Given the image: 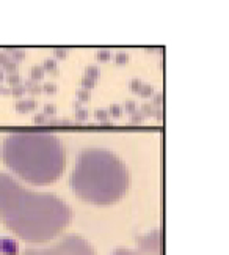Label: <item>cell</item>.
I'll return each mask as SVG.
<instances>
[{
    "instance_id": "obj_1",
    "label": "cell",
    "mask_w": 229,
    "mask_h": 255,
    "mask_svg": "<svg viewBox=\"0 0 229 255\" xmlns=\"http://www.w3.org/2000/svg\"><path fill=\"white\" fill-rule=\"evenodd\" d=\"M0 219L19 238L47 243L73 219V210L51 192L25 189L11 175L0 172Z\"/></svg>"
},
{
    "instance_id": "obj_2",
    "label": "cell",
    "mask_w": 229,
    "mask_h": 255,
    "mask_svg": "<svg viewBox=\"0 0 229 255\" xmlns=\"http://www.w3.org/2000/svg\"><path fill=\"white\" fill-rule=\"evenodd\" d=\"M2 161L32 184L57 181L66 167V150L52 132L21 131L9 134L0 148Z\"/></svg>"
},
{
    "instance_id": "obj_3",
    "label": "cell",
    "mask_w": 229,
    "mask_h": 255,
    "mask_svg": "<svg viewBox=\"0 0 229 255\" xmlns=\"http://www.w3.org/2000/svg\"><path fill=\"white\" fill-rule=\"evenodd\" d=\"M71 184L83 202L112 205L121 200L129 188V170L115 153L86 148L77 156Z\"/></svg>"
},
{
    "instance_id": "obj_4",
    "label": "cell",
    "mask_w": 229,
    "mask_h": 255,
    "mask_svg": "<svg viewBox=\"0 0 229 255\" xmlns=\"http://www.w3.org/2000/svg\"><path fill=\"white\" fill-rule=\"evenodd\" d=\"M22 255H96V251L85 238L77 233L63 235L51 246L32 248L28 246Z\"/></svg>"
},
{
    "instance_id": "obj_5",
    "label": "cell",
    "mask_w": 229,
    "mask_h": 255,
    "mask_svg": "<svg viewBox=\"0 0 229 255\" xmlns=\"http://www.w3.org/2000/svg\"><path fill=\"white\" fill-rule=\"evenodd\" d=\"M138 246L135 251L127 248H116L112 255H163V232L153 230L138 237Z\"/></svg>"
},
{
    "instance_id": "obj_6",
    "label": "cell",
    "mask_w": 229,
    "mask_h": 255,
    "mask_svg": "<svg viewBox=\"0 0 229 255\" xmlns=\"http://www.w3.org/2000/svg\"><path fill=\"white\" fill-rule=\"evenodd\" d=\"M0 254L16 255L17 254V243L11 238H0Z\"/></svg>"
},
{
    "instance_id": "obj_7",
    "label": "cell",
    "mask_w": 229,
    "mask_h": 255,
    "mask_svg": "<svg viewBox=\"0 0 229 255\" xmlns=\"http://www.w3.org/2000/svg\"><path fill=\"white\" fill-rule=\"evenodd\" d=\"M35 107H36V101H33V100H25V101H19L16 104V111L19 114H27L30 111H33Z\"/></svg>"
},
{
    "instance_id": "obj_8",
    "label": "cell",
    "mask_w": 229,
    "mask_h": 255,
    "mask_svg": "<svg viewBox=\"0 0 229 255\" xmlns=\"http://www.w3.org/2000/svg\"><path fill=\"white\" fill-rule=\"evenodd\" d=\"M6 54L11 55L9 58H11L14 63L22 62L24 58H25V51H24V49H6Z\"/></svg>"
},
{
    "instance_id": "obj_9",
    "label": "cell",
    "mask_w": 229,
    "mask_h": 255,
    "mask_svg": "<svg viewBox=\"0 0 229 255\" xmlns=\"http://www.w3.org/2000/svg\"><path fill=\"white\" fill-rule=\"evenodd\" d=\"M44 73L46 71L43 66H33L32 70H30V81H33V82L41 81L44 77Z\"/></svg>"
},
{
    "instance_id": "obj_10",
    "label": "cell",
    "mask_w": 229,
    "mask_h": 255,
    "mask_svg": "<svg viewBox=\"0 0 229 255\" xmlns=\"http://www.w3.org/2000/svg\"><path fill=\"white\" fill-rule=\"evenodd\" d=\"M43 68H44V71H49L51 74L52 73H58V66H57V60H55V58H46Z\"/></svg>"
},
{
    "instance_id": "obj_11",
    "label": "cell",
    "mask_w": 229,
    "mask_h": 255,
    "mask_svg": "<svg viewBox=\"0 0 229 255\" xmlns=\"http://www.w3.org/2000/svg\"><path fill=\"white\" fill-rule=\"evenodd\" d=\"M24 87H25V90H28L32 95H39L43 92V87L36 82H33V81H27Z\"/></svg>"
},
{
    "instance_id": "obj_12",
    "label": "cell",
    "mask_w": 229,
    "mask_h": 255,
    "mask_svg": "<svg viewBox=\"0 0 229 255\" xmlns=\"http://www.w3.org/2000/svg\"><path fill=\"white\" fill-rule=\"evenodd\" d=\"M96 119L97 120H101L102 122V125H112V122H110V119H108V111L107 109H97L96 111Z\"/></svg>"
},
{
    "instance_id": "obj_13",
    "label": "cell",
    "mask_w": 229,
    "mask_h": 255,
    "mask_svg": "<svg viewBox=\"0 0 229 255\" xmlns=\"http://www.w3.org/2000/svg\"><path fill=\"white\" fill-rule=\"evenodd\" d=\"M86 77H89V79H97L99 77V74H101V70H99V66H94V65H89L88 68H86Z\"/></svg>"
},
{
    "instance_id": "obj_14",
    "label": "cell",
    "mask_w": 229,
    "mask_h": 255,
    "mask_svg": "<svg viewBox=\"0 0 229 255\" xmlns=\"http://www.w3.org/2000/svg\"><path fill=\"white\" fill-rule=\"evenodd\" d=\"M6 81L11 84L13 87H16V85H22V77L19 76L17 73H13V74H8L6 76Z\"/></svg>"
},
{
    "instance_id": "obj_15",
    "label": "cell",
    "mask_w": 229,
    "mask_h": 255,
    "mask_svg": "<svg viewBox=\"0 0 229 255\" xmlns=\"http://www.w3.org/2000/svg\"><path fill=\"white\" fill-rule=\"evenodd\" d=\"M123 111L124 109L119 104H112L110 109H108V115H112V117H115V119H118V117L123 115Z\"/></svg>"
},
{
    "instance_id": "obj_16",
    "label": "cell",
    "mask_w": 229,
    "mask_h": 255,
    "mask_svg": "<svg viewBox=\"0 0 229 255\" xmlns=\"http://www.w3.org/2000/svg\"><path fill=\"white\" fill-rule=\"evenodd\" d=\"M112 58V52L107 51V49H101V51H97V60L99 62H108Z\"/></svg>"
},
{
    "instance_id": "obj_17",
    "label": "cell",
    "mask_w": 229,
    "mask_h": 255,
    "mask_svg": "<svg viewBox=\"0 0 229 255\" xmlns=\"http://www.w3.org/2000/svg\"><path fill=\"white\" fill-rule=\"evenodd\" d=\"M138 95H142V96H145V98L151 96V95H153V85H149V84H142L140 90H138Z\"/></svg>"
},
{
    "instance_id": "obj_18",
    "label": "cell",
    "mask_w": 229,
    "mask_h": 255,
    "mask_svg": "<svg viewBox=\"0 0 229 255\" xmlns=\"http://www.w3.org/2000/svg\"><path fill=\"white\" fill-rule=\"evenodd\" d=\"M96 87V81L94 79H89V77H83L82 79V88L83 90H91V88H94Z\"/></svg>"
},
{
    "instance_id": "obj_19",
    "label": "cell",
    "mask_w": 229,
    "mask_h": 255,
    "mask_svg": "<svg viewBox=\"0 0 229 255\" xmlns=\"http://www.w3.org/2000/svg\"><path fill=\"white\" fill-rule=\"evenodd\" d=\"M127 60H129V54H127V52L121 51V52H118V54H116L115 62H116L118 65H126V63H127Z\"/></svg>"
},
{
    "instance_id": "obj_20",
    "label": "cell",
    "mask_w": 229,
    "mask_h": 255,
    "mask_svg": "<svg viewBox=\"0 0 229 255\" xmlns=\"http://www.w3.org/2000/svg\"><path fill=\"white\" fill-rule=\"evenodd\" d=\"M145 120V117L142 115L140 111H135L134 114H131V123L132 125H138V123H142Z\"/></svg>"
},
{
    "instance_id": "obj_21",
    "label": "cell",
    "mask_w": 229,
    "mask_h": 255,
    "mask_svg": "<svg viewBox=\"0 0 229 255\" xmlns=\"http://www.w3.org/2000/svg\"><path fill=\"white\" fill-rule=\"evenodd\" d=\"M153 111H154V106L146 103V104L142 106V111H140V112H142V115L146 119V117H151V115H153Z\"/></svg>"
},
{
    "instance_id": "obj_22",
    "label": "cell",
    "mask_w": 229,
    "mask_h": 255,
    "mask_svg": "<svg viewBox=\"0 0 229 255\" xmlns=\"http://www.w3.org/2000/svg\"><path fill=\"white\" fill-rule=\"evenodd\" d=\"M77 100H78V103H85V101H88L89 100V92L88 90H83V88H82V90H78L77 92Z\"/></svg>"
},
{
    "instance_id": "obj_23",
    "label": "cell",
    "mask_w": 229,
    "mask_h": 255,
    "mask_svg": "<svg viewBox=\"0 0 229 255\" xmlns=\"http://www.w3.org/2000/svg\"><path fill=\"white\" fill-rule=\"evenodd\" d=\"M3 70H5L6 73H9V74H13V73H16V70H17V63H14L13 60H9L6 65H3Z\"/></svg>"
},
{
    "instance_id": "obj_24",
    "label": "cell",
    "mask_w": 229,
    "mask_h": 255,
    "mask_svg": "<svg viewBox=\"0 0 229 255\" xmlns=\"http://www.w3.org/2000/svg\"><path fill=\"white\" fill-rule=\"evenodd\" d=\"M41 87H43V92H46V93H55L58 90V87L55 84H52V82H47V84H44Z\"/></svg>"
},
{
    "instance_id": "obj_25",
    "label": "cell",
    "mask_w": 229,
    "mask_h": 255,
    "mask_svg": "<svg viewBox=\"0 0 229 255\" xmlns=\"http://www.w3.org/2000/svg\"><path fill=\"white\" fill-rule=\"evenodd\" d=\"M142 81H138V79H132L131 82H129V88H131L132 92H137L138 93V90H140V87H142Z\"/></svg>"
},
{
    "instance_id": "obj_26",
    "label": "cell",
    "mask_w": 229,
    "mask_h": 255,
    "mask_svg": "<svg viewBox=\"0 0 229 255\" xmlns=\"http://www.w3.org/2000/svg\"><path fill=\"white\" fill-rule=\"evenodd\" d=\"M76 119L77 120H86L88 119V111L82 109V107H78L77 112H76Z\"/></svg>"
},
{
    "instance_id": "obj_27",
    "label": "cell",
    "mask_w": 229,
    "mask_h": 255,
    "mask_svg": "<svg viewBox=\"0 0 229 255\" xmlns=\"http://www.w3.org/2000/svg\"><path fill=\"white\" fill-rule=\"evenodd\" d=\"M124 109H126V112H129V114H134V112L137 111V104H135L134 101H126Z\"/></svg>"
},
{
    "instance_id": "obj_28",
    "label": "cell",
    "mask_w": 229,
    "mask_h": 255,
    "mask_svg": "<svg viewBox=\"0 0 229 255\" xmlns=\"http://www.w3.org/2000/svg\"><path fill=\"white\" fill-rule=\"evenodd\" d=\"M11 93H13L14 96H22V95L25 93V87H24V85H16V87H13Z\"/></svg>"
},
{
    "instance_id": "obj_29",
    "label": "cell",
    "mask_w": 229,
    "mask_h": 255,
    "mask_svg": "<svg viewBox=\"0 0 229 255\" xmlns=\"http://www.w3.org/2000/svg\"><path fill=\"white\" fill-rule=\"evenodd\" d=\"M55 111H57V107H55V106H52V104H47V106H44V111H43V114H46V115L49 117V115H54V114H55Z\"/></svg>"
},
{
    "instance_id": "obj_30",
    "label": "cell",
    "mask_w": 229,
    "mask_h": 255,
    "mask_svg": "<svg viewBox=\"0 0 229 255\" xmlns=\"http://www.w3.org/2000/svg\"><path fill=\"white\" fill-rule=\"evenodd\" d=\"M9 60H11V58H9V55L6 54V51H2V52H0V65H6Z\"/></svg>"
},
{
    "instance_id": "obj_31",
    "label": "cell",
    "mask_w": 229,
    "mask_h": 255,
    "mask_svg": "<svg viewBox=\"0 0 229 255\" xmlns=\"http://www.w3.org/2000/svg\"><path fill=\"white\" fill-rule=\"evenodd\" d=\"M66 51L65 49H55V52H54V55L57 57V60H62V58H65L66 57Z\"/></svg>"
},
{
    "instance_id": "obj_32",
    "label": "cell",
    "mask_w": 229,
    "mask_h": 255,
    "mask_svg": "<svg viewBox=\"0 0 229 255\" xmlns=\"http://www.w3.org/2000/svg\"><path fill=\"white\" fill-rule=\"evenodd\" d=\"M47 120H49V117H47L46 114H43V112H41V114H38V115L35 117V122H36V123H44V122H47Z\"/></svg>"
},
{
    "instance_id": "obj_33",
    "label": "cell",
    "mask_w": 229,
    "mask_h": 255,
    "mask_svg": "<svg viewBox=\"0 0 229 255\" xmlns=\"http://www.w3.org/2000/svg\"><path fill=\"white\" fill-rule=\"evenodd\" d=\"M162 93H155L154 95V98H153V103L155 104V106H158V104H162Z\"/></svg>"
},
{
    "instance_id": "obj_34",
    "label": "cell",
    "mask_w": 229,
    "mask_h": 255,
    "mask_svg": "<svg viewBox=\"0 0 229 255\" xmlns=\"http://www.w3.org/2000/svg\"><path fill=\"white\" fill-rule=\"evenodd\" d=\"M153 115L155 117V119L160 120V119H162V109H160V107H157V109H154V111H153Z\"/></svg>"
},
{
    "instance_id": "obj_35",
    "label": "cell",
    "mask_w": 229,
    "mask_h": 255,
    "mask_svg": "<svg viewBox=\"0 0 229 255\" xmlns=\"http://www.w3.org/2000/svg\"><path fill=\"white\" fill-rule=\"evenodd\" d=\"M0 93H3V95H9V93H11V90H8V88H2V92H0Z\"/></svg>"
},
{
    "instance_id": "obj_36",
    "label": "cell",
    "mask_w": 229,
    "mask_h": 255,
    "mask_svg": "<svg viewBox=\"0 0 229 255\" xmlns=\"http://www.w3.org/2000/svg\"><path fill=\"white\" fill-rule=\"evenodd\" d=\"M3 77H5V74H3V71H2V70H0V82L3 81Z\"/></svg>"
},
{
    "instance_id": "obj_37",
    "label": "cell",
    "mask_w": 229,
    "mask_h": 255,
    "mask_svg": "<svg viewBox=\"0 0 229 255\" xmlns=\"http://www.w3.org/2000/svg\"><path fill=\"white\" fill-rule=\"evenodd\" d=\"M0 92H2V87H0Z\"/></svg>"
}]
</instances>
